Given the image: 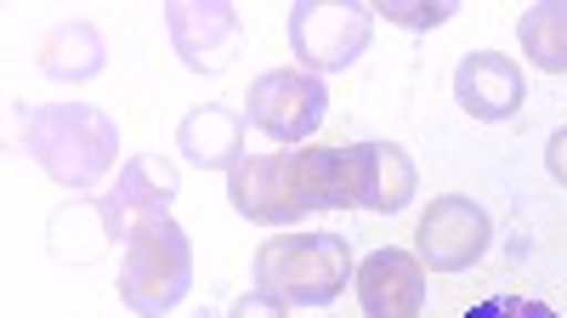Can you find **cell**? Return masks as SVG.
Wrapping results in <instances>:
<instances>
[{"mask_svg":"<svg viewBox=\"0 0 567 318\" xmlns=\"http://www.w3.org/2000/svg\"><path fill=\"white\" fill-rule=\"evenodd\" d=\"M227 199L245 222H261V227H290L312 211H347L358 205L352 199V143L250 154L227 171Z\"/></svg>","mask_w":567,"mask_h":318,"instance_id":"obj_1","label":"cell"},{"mask_svg":"<svg viewBox=\"0 0 567 318\" xmlns=\"http://www.w3.org/2000/svg\"><path fill=\"white\" fill-rule=\"evenodd\" d=\"M165 34L194 74H221L239 58V12L227 0H176L165 7Z\"/></svg>","mask_w":567,"mask_h":318,"instance_id":"obj_8","label":"cell"},{"mask_svg":"<svg viewBox=\"0 0 567 318\" xmlns=\"http://www.w3.org/2000/svg\"><path fill=\"white\" fill-rule=\"evenodd\" d=\"M488 239H494L488 211L477 199H465V194H443V199H432L420 211L414 256H420V267H432V273H465V267H477Z\"/></svg>","mask_w":567,"mask_h":318,"instance_id":"obj_6","label":"cell"},{"mask_svg":"<svg viewBox=\"0 0 567 318\" xmlns=\"http://www.w3.org/2000/svg\"><path fill=\"white\" fill-rule=\"evenodd\" d=\"M176 148L187 165L199 171H233L245 160V120L221 109V103H205V109H187L182 125H176Z\"/></svg>","mask_w":567,"mask_h":318,"instance_id":"obj_13","label":"cell"},{"mask_svg":"<svg viewBox=\"0 0 567 318\" xmlns=\"http://www.w3.org/2000/svg\"><path fill=\"white\" fill-rule=\"evenodd\" d=\"M227 318H290V307H284L278 296H267V290H250V296L233 301V312H227Z\"/></svg>","mask_w":567,"mask_h":318,"instance_id":"obj_19","label":"cell"},{"mask_svg":"<svg viewBox=\"0 0 567 318\" xmlns=\"http://www.w3.org/2000/svg\"><path fill=\"white\" fill-rule=\"evenodd\" d=\"M103 63H109V40H103L97 23H85V18H69V23H58L52 34L40 40V69L52 80H69V85L97 80Z\"/></svg>","mask_w":567,"mask_h":318,"instance_id":"obj_15","label":"cell"},{"mask_svg":"<svg viewBox=\"0 0 567 318\" xmlns=\"http://www.w3.org/2000/svg\"><path fill=\"white\" fill-rule=\"evenodd\" d=\"M516 40H523V58L545 74H567V0H545L516 18Z\"/></svg>","mask_w":567,"mask_h":318,"instance_id":"obj_16","label":"cell"},{"mask_svg":"<svg viewBox=\"0 0 567 318\" xmlns=\"http://www.w3.org/2000/svg\"><path fill=\"white\" fill-rule=\"evenodd\" d=\"M358 279L352 245L341 234H272L256 250V290L284 307H323Z\"/></svg>","mask_w":567,"mask_h":318,"instance_id":"obj_3","label":"cell"},{"mask_svg":"<svg viewBox=\"0 0 567 318\" xmlns=\"http://www.w3.org/2000/svg\"><path fill=\"white\" fill-rule=\"evenodd\" d=\"M176 194H182V176H176L171 160H159V154L125 160V165L114 171V188L103 194L109 222H114V245H131L136 227H148L154 216H165Z\"/></svg>","mask_w":567,"mask_h":318,"instance_id":"obj_9","label":"cell"},{"mask_svg":"<svg viewBox=\"0 0 567 318\" xmlns=\"http://www.w3.org/2000/svg\"><path fill=\"white\" fill-rule=\"evenodd\" d=\"M420 188L414 176V160L398 148V143H352V199L363 211H403Z\"/></svg>","mask_w":567,"mask_h":318,"instance_id":"obj_12","label":"cell"},{"mask_svg":"<svg viewBox=\"0 0 567 318\" xmlns=\"http://www.w3.org/2000/svg\"><path fill=\"white\" fill-rule=\"evenodd\" d=\"M187 285H194V245H187L182 222H171L165 211L131 234L120 256V301L142 318H159L187 296Z\"/></svg>","mask_w":567,"mask_h":318,"instance_id":"obj_4","label":"cell"},{"mask_svg":"<svg viewBox=\"0 0 567 318\" xmlns=\"http://www.w3.org/2000/svg\"><path fill=\"white\" fill-rule=\"evenodd\" d=\"M528 98V80H523V63H511L505 52H465L460 69H454V103L471 114V120H511Z\"/></svg>","mask_w":567,"mask_h":318,"instance_id":"obj_10","label":"cell"},{"mask_svg":"<svg viewBox=\"0 0 567 318\" xmlns=\"http://www.w3.org/2000/svg\"><path fill=\"white\" fill-rule=\"evenodd\" d=\"M374 12H381L386 23H398V29H437L460 12V0H381Z\"/></svg>","mask_w":567,"mask_h":318,"instance_id":"obj_17","label":"cell"},{"mask_svg":"<svg viewBox=\"0 0 567 318\" xmlns=\"http://www.w3.org/2000/svg\"><path fill=\"white\" fill-rule=\"evenodd\" d=\"M545 165H550V176L567 188V125H561V131L550 136V143H545Z\"/></svg>","mask_w":567,"mask_h":318,"instance_id":"obj_20","label":"cell"},{"mask_svg":"<svg viewBox=\"0 0 567 318\" xmlns=\"http://www.w3.org/2000/svg\"><path fill=\"white\" fill-rule=\"evenodd\" d=\"M23 154L58 188H74L85 199V188H103L114 171L120 125L91 103H40L23 114Z\"/></svg>","mask_w":567,"mask_h":318,"instance_id":"obj_2","label":"cell"},{"mask_svg":"<svg viewBox=\"0 0 567 318\" xmlns=\"http://www.w3.org/2000/svg\"><path fill=\"white\" fill-rule=\"evenodd\" d=\"M329 91L312 69H272L250 85V125H261L272 143H301L323 125Z\"/></svg>","mask_w":567,"mask_h":318,"instance_id":"obj_7","label":"cell"},{"mask_svg":"<svg viewBox=\"0 0 567 318\" xmlns=\"http://www.w3.org/2000/svg\"><path fill=\"white\" fill-rule=\"evenodd\" d=\"M465 318H556L545 301H534V296H488V301H477Z\"/></svg>","mask_w":567,"mask_h":318,"instance_id":"obj_18","label":"cell"},{"mask_svg":"<svg viewBox=\"0 0 567 318\" xmlns=\"http://www.w3.org/2000/svg\"><path fill=\"white\" fill-rule=\"evenodd\" d=\"M374 12L369 7H336V0H307L290 12V45L312 74H341L369 52Z\"/></svg>","mask_w":567,"mask_h":318,"instance_id":"obj_5","label":"cell"},{"mask_svg":"<svg viewBox=\"0 0 567 318\" xmlns=\"http://www.w3.org/2000/svg\"><path fill=\"white\" fill-rule=\"evenodd\" d=\"M358 307L363 318H420L425 307V267L409 250H374L358 261Z\"/></svg>","mask_w":567,"mask_h":318,"instance_id":"obj_11","label":"cell"},{"mask_svg":"<svg viewBox=\"0 0 567 318\" xmlns=\"http://www.w3.org/2000/svg\"><path fill=\"white\" fill-rule=\"evenodd\" d=\"M45 250L69 267H85V261H103L114 250V222H109V205L103 199H69L52 211L45 222Z\"/></svg>","mask_w":567,"mask_h":318,"instance_id":"obj_14","label":"cell"}]
</instances>
